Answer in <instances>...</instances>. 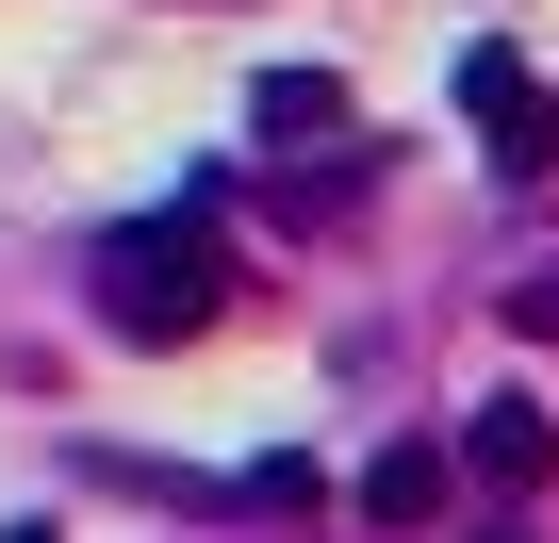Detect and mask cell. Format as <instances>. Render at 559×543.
Segmentation results:
<instances>
[{
	"label": "cell",
	"instance_id": "5b68a950",
	"mask_svg": "<svg viewBox=\"0 0 559 543\" xmlns=\"http://www.w3.org/2000/svg\"><path fill=\"white\" fill-rule=\"evenodd\" d=\"M247 116L297 149V132H346V83H330V67H263V83H247Z\"/></svg>",
	"mask_w": 559,
	"mask_h": 543
},
{
	"label": "cell",
	"instance_id": "8992f818",
	"mask_svg": "<svg viewBox=\"0 0 559 543\" xmlns=\"http://www.w3.org/2000/svg\"><path fill=\"white\" fill-rule=\"evenodd\" d=\"M510 330H559V263H543V281H526V297H510Z\"/></svg>",
	"mask_w": 559,
	"mask_h": 543
},
{
	"label": "cell",
	"instance_id": "3957f363",
	"mask_svg": "<svg viewBox=\"0 0 559 543\" xmlns=\"http://www.w3.org/2000/svg\"><path fill=\"white\" fill-rule=\"evenodd\" d=\"M444 461H461V477H477V494H543V477H559V428H543V412H526V396H477V412H461V445H444Z\"/></svg>",
	"mask_w": 559,
	"mask_h": 543
},
{
	"label": "cell",
	"instance_id": "7a4b0ae2",
	"mask_svg": "<svg viewBox=\"0 0 559 543\" xmlns=\"http://www.w3.org/2000/svg\"><path fill=\"white\" fill-rule=\"evenodd\" d=\"M461 116L493 132V181H543L559 165V99L526 83V50H461Z\"/></svg>",
	"mask_w": 559,
	"mask_h": 543
},
{
	"label": "cell",
	"instance_id": "277c9868",
	"mask_svg": "<svg viewBox=\"0 0 559 543\" xmlns=\"http://www.w3.org/2000/svg\"><path fill=\"white\" fill-rule=\"evenodd\" d=\"M444 477H461L444 445H379V461H362V510H379V527H428V510H444Z\"/></svg>",
	"mask_w": 559,
	"mask_h": 543
},
{
	"label": "cell",
	"instance_id": "6da1fadb",
	"mask_svg": "<svg viewBox=\"0 0 559 543\" xmlns=\"http://www.w3.org/2000/svg\"><path fill=\"white\" fill-rule=\"evenodd\" d=\"M214 314H230L214 214H132V231L99 247V330H116V346H198Z\"/></svg>",
	"mask_w": 559,
	"mask_h": 543
},
{
	"label": "cell",
	"instance_id": "52a82bcc",
	"mask_svg": "<svg viewBox=\"0 0 559 543\" xmlns=\"http://www.w3.org/2000/svg\"><path fill=\"white\" fill-rule=\"evenodd\" d=\"M0 543H50V527H0Z\"/></svg>",
	"mask_w": 559,
	"mask_h": 543
}]
</instances>
